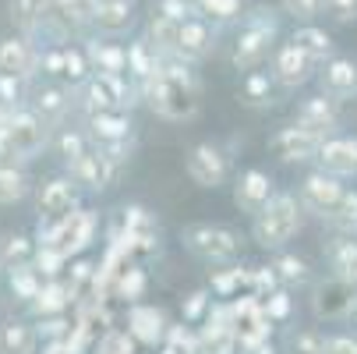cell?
<instances>
[{"label": "cell", "mask_w": 357, "mask_h": 354, "mask_svg": "<svg viewBox=\"0 0 357 354\" xmlns=\"http://www.w3.org/2000/svg\"><path fill=\"white\" fill-rule=\"evenodd\" d=\"M131 114L128 110H107V114H89L85 138L89 145H124L131 142Z\"/></svg>", "instance_id": "21"}, {"label": "cell", "mask_w": 357, "mask_h": 354, "mask_svg": "<svg viewBox=\"0 0 357 354\" xmlns=\"http://www.w3.org/2000/svg\"><path fill=\"white\" fill-rule=\"evenodd\" d=\"M283 354H326V333H322V330H315V326L294 330V333L287 337Z\"/></svg>", "instance_id": "41"}, {"label": "cell", "mask_w": 357, "mask_h": 354, "mask_svg": "<svg viewBox=\"0 0 357 354\" xmlns=\"http://www.w3.org/2000/svg\"><path fill=\"white\" fill-rule=\"evenodd\" d=\"M304 223V209L294 191H276V198L251 220V237L266 251H283Z\"/></svg>", "instance_id": "2"}, {"label": "cell", "mask_w": 357, "mask_h": 354, "mask_svg": "<svg viewBox=\"0 0 357 354\" xmlns=\"http://www.w3.org/2000/svg\"><path fill=\"white\" fill-rule=\"evenodd\" d=\"M184 170L198 188H220L230 177V156L216 142H198L184 160Z\"/></svg>", "instance_id": "8"}, {"label": "cell", "mask_w": 357, "mask_h": 354, "mask_svg": "<svg viewBox=\"0 0 357 354\" xmlns=\"http://www.w3.org/2000/svg\"><path fill=\"white\" fill-rule=\"evenodd\" d=\"M269 266L276 270V276H280V283H283L287 290L312 283V266H308V259L294 256V251H276V259H273Z\"/></svg>", "instance_id": "34"}, {"label": "cell", "mask_w": 357, "mask_h": 354, "mask_svg": "<svg viewBox=\"0 0 357 354\" xmlns=\"http://www.w3.org/2000/svg\"><path fill=\"white\" fill-rule=\"evenodd\" d=\"M54 149H57V156H61L64 163H71L75 156H82L85 149H89V138H85V131L61 128V131H57V138H54Z\"/></svg>", "instance_id": "45"}, {"label": "cell", "mask_w": 357, "mask_h": 354, "mask_svg": "<svg viewBox=\"0 0 357 354\" xmlns=\"http://www.w3.org/2000/svg\"><path fill=\"white\" fill-rule=\"evenodd\" d=\"M8 114H11V110H8L4 103H0V124H4V121H8Z\"/></svg>", "instance_id": "56"}, {"label": "cell", "mask_w": 357, "mask_h": 354, "mask_svg": "<svg viewBox=\"0 0 357 354\" xmlns=\"http://www.w3.org/2000/svg\"><path fill=\"white\" fill-rule=\"evenodd\" d=\"M135 22V0H114V4H99L92 8V25L107 36L124 32Z\"/></svg>", "instance_id": "27"}, {"label": "cell", "mask_w": 357, "mask_h": 354, "mask_svg": "<svg viewBox=\"0 0 357 354\" xmlns=\"http://www.w3.org/2000/svg\"><path fill=\"white\" fill-rule=\"evenodd\" d=\"M315 71H319V64L312 57H304L294 43L276 46V54H273V82H280L283 89H297L304 82H312Z\"/></svg>", "instance_id": "15"}, {"label": "cell", "mask_w": 357, "mask_h": 354, "mask_svg": "<svg viewBox=\"0 0 357 354\" xmlns=\"http://www.w3.org/2000/svg\"><path fill=\"white\" fill-rule=\"evenodd\" d=\"M78 202H82V188L71 177H54V181H46L39 188V213H43V220H61V216L82 209Z\"/></svg>", "instance_id": "19"}, {"label": "cell", "mask_w": 357, "mask_h": 354, "mask_svg": "<svg viewBox=\"0 0 357 354\" xmlns=\"http://www.w3.org/2000/svg\"><path fill=\"white\" fill-rule=\"evenodd\" d=\"M347 283H350V287H354V290H357V266H354V273H350V276H347Z\"/></svg>", "instance_id": "55"}, {"label": "cell", "mask_w": 357, "mask_h": 354, "mask_svg": "<svg viewBox=\"0 0 357 354\" xmlns=\"http://www.w3.org/2000/svg\"><path fill=\"white\" fill-rule=\"evenodd\" d=\"M191 8L198 18H206V22H234L241 18L244 11V0H191Z\"/></svg>", "instance_id": "39"}, {"label": "cell", "mask_w": 357, "mask_h": 354, "mask_svg": "<svg viewBox=\"0 0 357 354\" xmlns=\"http://www.w3.org/2000/svg\"><path fill=\"white\" fill-rule=\"evenodd\" d=\"M117 174H121V167L103 153V149H96V145H89L82 156H75V160L68 163V177H71L82 191H107V188L117 181Z\"/></svg>", "instance_id": "7"}, {"label": "cell", "mask_w": 357, "mask_h": 354, "mask_svg": "<svg viewBox=\"0 0 357 354\" xmlns=\"http://www.w3.org/2000/svg\"><path fill=\"white\" fill-rule=\"evenodd\" d=\"M294 124L304 128V131H312V135H319V138H329L340 128V103L329 99V96H322V92L304 96L301 103L294 107Z\"/></svg>", "instance_id": "10"}, {"label": "cell", "mask_w": 357, "mask_h": 354, "mask_svg": "<svg viewBox=\"0 0 357 354\" xmlns=\"http://www.w3.org/2000/svg\"><path fill=\"white\" fill-rule=\"evenodd\" d=\"M8 283H11V294L29 305V301L39 294V287H43V276H39L32 266H18V270L8 273Z\"/></svg>", "instance_id": "43"}, {"label": "cell", "mask_w": 357, "mask_h": 354, "mask_svg": "<svg viewBox=\"0 0 357 354\" xmlns=\"http://www.w3.org/2000/svg\"><path fill=\"white\" fill-rule=\"evenodd\" d=\"M276 36H280V22H276V11H259L244 22V29L237 32L234 39V54H230V64L237 71H255L273 50H276Z\"/></svg>", "instance_id": "4"}, {"label": "cell", "mask_w": 357, "mask_h": 354, "mask_svg": "<svg viewBox=\"0 0 357 354\" xmlns=\"http://www.w3.org/2000/svg\"><path fill=\"white\" fill-rule=\"evenodd\" d=\"M259 301H262V312L269 316V323H287L294 316V297H290L287 287H280V290H273V294H266Z\"/></svg>", "instance_id": "46"}, {"label": "cell", "mask_w": 357, "mask_h": 354, "mask_svg": "<svg viewBox=\"0 0 357 354\" xmlns=\"http://www.w3.org/2000/svg\"><path fill=\"white\" fill-rule=\"evenodd\" d=\"M50 22H57L61 32L92 25V0H54L50 4Z\"/></svg>", "instance_id": "30"}, {"label": "cell", "mask_w": 357, "mask_h": 354, "mask_svg": "<svg viewBox=\"0 0 357 354\" xmlns=\"http://www.w3.org/2000/svg\"><path fill=\"white\" fill-rule=\"evenodd\" d=\"M216 50V32L206 18H188L181 22V32H177V61L184 64H198L202 57H209Z\"/></svg>", "instance_id": "18"}, {"label": "cell", "mask_w": 357, "mask_h": 354, "mask_svg": "<svg viewBox=\"0 0 357 354\" xmlns=\"http://www.w3.org/2000/svg\"><path fill=\"white\" fill-rule=\"evenodd\" d=\"M156 68H160V57L152 54V46H149L145 39L128 43V78L135 82V89H138L145 78L156 75Z\"/></svg>", "instance_id": "35"}, {"label": "cell", "mask_w": 357, "mask_h": 354, "mask_svg": "<svg viewBox=\"0 0 357 354\" xmlns=\"http://www.w3.org/2000/svg\"><path fill=\"white\" fill-rule=\"evenodd\" d=\"M343 181L340 177H333V174H326V170H312L308 177L301 181V191H297V202H301V209H308V213H315V216H329V209L340 202V195H343Z\"/></svg>", "instance_id": "12"}, {"label": "cell", "mask_w": 357, "mask_h": 354, "mask_svg": "<svg viewBox=\"0 0 357 354\" xmlns=\"http://www.w3.org/2000/svg\"><path fill=\"white\" fill-rule=\"evenodd\" d=\"M290 43L301 50L304 57H312L315 64H322V61H329L333 57V36L326 32V29H319V25H297L294 29V36H290Z\"/></svg>", "instance_id": "26"}, {"label": "cell", "mask_w": 357, "mask_h": 354, "mask_svg": "<svg viewBox=\"0 0 357 354\" xmlns=\"http://www.w3.org/2000/svg\"><path fill=\"white\" fill-rule=\"evenodd\" d=\"M326 354H357V333H329Z\"/></svg>", "instance_id": "51"}, {"label": "cell", "mask_w": 357, "mask_h": 354, "mask_svg": "<svg viewBox=\"0 0 357 354\" xmlns=\"http://www.w3.org/2000/svg\"><path fill=\"white\" fill-rule=\"evenodd\" d=\"M39 68V54L29 39H0V75L25 82Z\"/></svg>", "instance_id": "22"}, {"label": "cell", "mask_w": 357, "mask_h": 354, "mask_svg": "<svg viewBox=\"0 0 357 354\" xmlns=\"http://www.w3.org/2000/svg\"><path fill=\"white\" fill-rule=\"evenodd\" d=\"M92 75V68H89V57H85V50H78V46H64V85H82L85 78Z\"/></svg>", "instance_id": "44"}, {"label": "cell", "mask_w": 357, "mask_h": 354, "mask_svg": "<svg viewBox=\"0 0 357 354\" xmlns=\"http://www.w3.org/2000/svg\"><path fill=\"white\" fill-rule=\"evenodd\" d=\"M145 287H149V276H145L142 266H124V270L114 276V294L124 297V301H131V305L145 294Z\"/></svg>", "instance_id": "40"}, {"label": "cell", "mask_w": 357, "mask_h": 354, "mask_svg": "<svg viewBox=\"0 0 357 354\" xmlns=\"http://www.w3.org/2000/svg\"><path fill=\"white\" fill-rule=\"evenodd\" d=\"M315 163L319 170L347 181V177H357V138L354 135H329L322 138L319 153H315Z\"/></svg>", "instance_id": "13"}, {"label": "cell", "mask_w": 357, "mask_h": 354, "mask_svg": "<svg viewBox=\"0 0 357 354\" xmlns=\"http://www.w3.org/2000/svg\"><path fill=\"white\" fill-rule=\"evenodd\" d=\"M280 287H283V283H280V276H276V270H273V266H251L248 294L266 297V294H273V290H280Z\"/></svg>", "instance_id": "47"}, {"label": "cell", "mask_w": 357, "mask_h": 354, "mask_svg": "<svg viewBox=\"0 0 357 354\" xmlns=\"http://www.w3.org/2000/svg\"><path fill=\"white\" fill-rule=\"evenodd\" d=\"M50 4L54 0H11V22L25 32V36H32L36 29H43L46 22H50Z\"/></svg>", "instance_id": "31"}, {"label": "cell", "mask_w": 357, "mask_h": 354, "mask_svg": "<svg viewBox=\"0 0 357 354\" xmlns=\"http://www.w3.org/2000/svg\"><path fill=\"white\" fill-rule=\"evenodd\" d=\"M354 297H357V290H354L347 280L326 276V280L315 287L312 309H315V316L326 319V323H333V319H347L350 309H354Z\"/></svg>", "instance_id": "17"}, {"label": "cell", "mask_w": 357, "mask_h": 354, "mask_svg": "<svg viewBox=\"0 0 357 354\" xmlns=\"http://www.w3.org/2000/svg\"><path fill=\"white\" fill-rule=\"evenodd\" d=\"M138 96L163 121H191L202 107V82L191 71V64L170 57V61H160L156 75L138 85Z\"/></svg>", "instance_id": "1"}, {"label": "cell", "mask_w": 357, "mask_h": 354, "mask_svg": "<svg viewBox=\"0 0 357 354\" xmlns=\"http://www.w3.org/2000/svg\"><path fill=\"white\" fill-rule=\"evenodd\" d=\"M32 191V181L22 163H0V206H18Z\"/></svg>", "instance_id": "33"}, {"label": "cell", "mask_w": 357, "mask_h": 354, "mask_svg": "<svg viewBox=\"0 0 357 354\" xmlns=\"http://www.w3.org/2000/svg\"><path fill=\"white\" fill-rule=\"evenodd\" d=\"M135 82L128 75H99L92 71L82 82V107L85 114H107V110H128L135 103Z\"/></svg>", "instance_id": "5"}, {"label": "cell", "mask_w": 357, "mask_h": 354, "mask_svg": "<svg viewBox=\"0 0 357 354\" xmlns=\"http://www.w3.org/2000/svg\"><path fill=\"white\" fill-rule=\"evenodd\" d=\"M319 11H326L336 25H357V0H322Z\"/></svg>", "instance_id": "48"}, {"label": "cell", "mask_w": 357, "mask_h": 354, "mask_svg": "<svg viewBox=\"0 0 357 354\" xmlns=\"http://www.w3.org/2000/svg\"><path fill=\"white\" fill-rule=\"evenodd\" d=\"M32 259H36V244L22 234L8 237L4 248H0V270H8V273L18 270V266H32Z\"/></svg>", "instance_id": "38"}, {"label": "cell", "mask_w": 357, "mask_h": 354, "mask_svg": "<svg viewBox=\"0 0 357 354\" xmlns=\"http://www.w3.org/2000/svg\"><path fill=\"white\" fill-rule=\"evenodd\" d=\"M273 92H276V82H273V75H266V71H248L244 75V82H241V103L244 107H251V110H266V107H273Z\"/></svg>", "instance_id": "28"}, {"label": "cell", "mask_w": 357, "mask_h": 354, "mask_svg": "<svg viewBox=\"0 0 357 354\" xmlns=\"http://www.w3.org/2000/svg\"><path fill=\"white\" fill-rule=\"evenodd\" d=\"M170 330V319L160 305H142V301H135V305L128 309V337L142 347H160L163 337Z\"/></svg>", "instance_id": "14"}, {"label": "cell", "mask_w": 357, "mask_h": 354, "mask_svg": "<svg viewBox=\"0 0 357 354\" xmlns=\"http://www.w3.org/2000/svg\"><path fill=\"white\" fill-rule=\"evenodd\" d=\"M209 309H213V294H209V287L191 290V294L181 301V319H184V326H198L202 319L209 316Z\"/></svg>", "instance_id": "42"}, {"label": "cell", "mask_w": 357, "mask_h": 354, "mask_svg": "<svg viewBox=\"0 0 357 354\" xmlns=\"http://www.w3.org/2000/svg\"><path fill=\"white\" fill-rule=\"evenodd\" d=\"M273 198H276V181H273L266 170L248 167V170L237 174V181H234V206H237L241 213H248V216L255 220Z\"/></svg>", "instance_id": "9"}, {"label": "cell", "mask_w": 357, "mask_h": 354, "mask_svg": "<svg viewBox=\"0 0 357 354\" xmlns=\"http://www.w3.org/2000/svg\"><path fill=\"white\" fill-rule=\"evenodd\" d=\"M177 32H181L177 22H170V18H163V15H152V18H149V36H145V43L152 46V54H156L160 61H170V57H177Z\"/></svg>", "instance_id": "29"}, {"label": "cell", "mask_w": 357, "mask_h": 354, "mask_svg": "<svg viewBox=\"0 0 357 354\" xmlns=\"http://www.w3.org/2000/svg\"><path fill=\"white\" fill-rule=\"evenodd\" d=\"M85 57H89V68L99 75H128V46H121V43L92 39L85 46Z\"/></svg>", "instance_id": "25"}, {"label": "cell", "mask_w": 357, "mask_h": 354, "mask_svg": "<svg viewBox=\"0 0 357 354\" xmlns=\"http://www.w3.org/2000/svg\"><path fill=\"white\" fill-rule=\"evenodd\" d=\"M152 15H163V18L181 25V22L195 18V8H191V0H156V4H152Z\"/></svg>", "instance_id": "49"}, {"label": "cell", "mask_w": 357, "mask_h": 354, "mask_svg": "<svg viewBox=\"0 0 357 354\" xmlns=\"http://www.w3.org/2000/svg\"><path fill=\"white\" fill-rule=\"evenodd\" d=\"M319 8H322V0H283V11H287V15H294V18H301V22L315 18V15H319Z\"/></svg>", "instance_id": "52"}, {"label": "cell", "mask_w": 357, "mask_h": 354, "mask_svg": "<svg viewBox=\"0 0 357 354\" xmlns=\"http://www.w3.org/2000/svg\"><path fill=\"white\" fill-rule=\"evenodd\" d=\"M329 227H336L340 234H357V188H343L340 202L326 216Z\"/></svg>", "instance_id": "37"}, {"label": "cell", "mask_w": 357, "mask_h": 354, "mask_svg": "<svg viewBox=\"0 0 357 354\" xmlns=\"http://www.w3.org/2000/svg\"><path fill=\"white\" fill-rule=\"evenodd\" d=\"M326 256V266H329V276L336 280H347L357 266V234H333L322 248Z\"/></svg>", "instance_id": "23"}, {"label": "cell", "mask_w": 357, "mask_h": 354, "mask_svg": "<svg viewBox=\"0 0 357 354\" xmlns=\"http://www.w3.org/2000/svg\"><path fill=\"white\" fill-rule=\"evenodd\" d=\"M99 4H114V0H92V8H99Z\"/></svg>", "instance_id": "57"}, {"label": "cell", "mask_w": 357, "mask_h": 354, "mask_svg": "<svg viewBox=\"0 0 357 354\" xmlns=\"http://www.w3.org/2000/svg\"><path fill=\"white\" fill-rule=\"evenodd\" d=\"M22 85H25V82L0 75V103H4L8 110H18V107H22Z\"/></svg>", "instance_id": "50"}, {"label": "cell", "mask_w": 357, "mask_h": 354, "mask_svg": "<svg viewBox=\"0 0 357 354\" xmlns=\"http://www.w3.org/2000/svg\"><path fill=\"white\" fill-rule=\"evenodd\" d=\"M319 145H322L319 135L304 131V128H297V124H287V128H280V131L269 138V149H273L283 163H308V160H315Z\"/></svg>", "instance_id": "16"}, {"label": "cell", "mask_w": 357, "mask_h": 354, "mask_svg": "<svg viewBox=\"0 0 357 354\" xmlns=\"http://www.w3.org/2000/svg\"><path fill=\"white\" fill-rule=\"evenodd\" d=\"M237 354H283L273 340H259V344H244V347H237Z\"/></svg>", "instance_id": "53"}, {"label": "cell", "mask_w": 357, "mask_h": 354, "mask_svg": "<svg viewBox=\"0 0 357 354\" xmlns=\"http://www.w3.org/2000/svg\"><path fill=\"white\" fill-rule=\"evenodd\" d=\"M248 276H251V270L230 263V266H223V270L213 273V280H209V294H213V297H237L241 287H248Z\"/></svg>", "instance_id": "36"}, {"label": "cell", "mask_w": 357, "mask_h": 354, "mask_svg": "<svg viewBox=\"0 0 357 354\" xmlns=\"http://www.w3.org/2000/svg\"><path fill=\"white\" fill-rule=\"evenodd\" d=\"M36 347H39L36 326L15 319L0 326V354H36Z\"/></svg>", "instance_id": "32"}, {"label": "cell", "mask_w": 357, "mask_h": 354, "mask_svg": "<svg viewBox=\"0 0 357 354\" xmlns=\"http://www.w3.org/2000/svg\"><path fill=\"white\" fill-rule=\"evenodd\" d=\"M315 82H319V92L336 99V103H347V99L357 96V61L354 57H329L319 64L315 71Z\"/></svg>", "instance_id": "11"}, {"label": "cell", "mask_w": 357, "mask_h": 354, "mask_svg": "<svg viewBox=\"0 0 357 354\" xmlns=\"http://www.w3.org/2000/svg\"><path fill=\"white\" fill-rule=\"evenodd\" d=\"M71 301H75V294H71V287L64 280H43L39 294L29 301V309L39 319H54V316H64L68 312Z\"/></svg>", "instance_id": "24"}, {"label": "cell", "mask_w": 357, "mask_h": 354, "mask_svg": "<svg viewBox=\"0 0 357 354\" xmlns=\"http://www.w3.org/2000/svg\"><path fill=\"white\" fill-rule=\"evenodd\" d=\"M181 244L191 251L195 259L209 263V266H230L241 259V234L223 227V223H188L181 230Z\"/></svg>", "instance_id": "3"}, {"label": "cell", "mask_w": 357, "mask_h": 354, "mask_svg": "<svg viewBox=\"0 0 357 354\" xmlns=\"http://www.w3.org/2000/svg\"><path fill=\"white\" fill-rule=\"evenodd\" d=\"M156 354H181V351H177V347H174V344H167V340H163V344H160V347H156Z\"/></svg>", "instance_id": "54"}, {"label": "cell", "mask_w": 357, "mask_h": 354, "mask_svg": "<svg viewBox=\"0 0 357 354\" xmlns=\"http://www.w3.org/2000/svg\"><path fill=\"white\" fill-rule=\"evenodd\" d=\"M29 110H32L46 128L61 124V121L71 114V89L61 85V82H46V85H39V89L32 92V99H29Z\"/></svg>", "instance_id": "20"}, {"label": "cell", "mask_w": 357, "mask_h": 354, "mask_svg": "<svg viewBox=\"0 0 357 354\" xmlns=\"http://www.w3.org/2000/svg\"><path fill=\"white\" fill-rule=\"evenodd\" d=\"M50 138V128L29 110V107H18L8 114L4 121V142L11 149L15 163H25V160H36L43 153V145Z\"/></svg>", "instance_id": "6"}]
</instances>
